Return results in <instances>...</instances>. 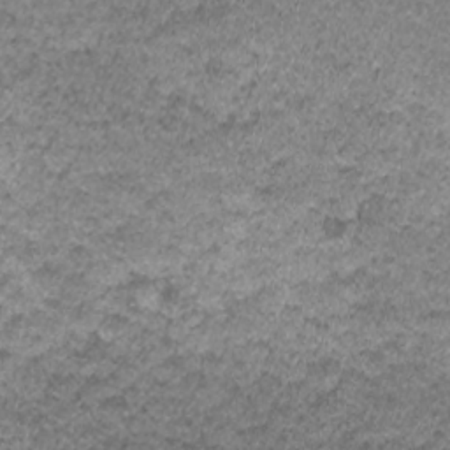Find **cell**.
<instances>
[{"label": "cell", "instance_id": "obj_1", "mask_svg": "<svg viewBox=\"0 0 450 450\" xmlns=\"http://www.w3.org/2000/svg\"><path fill=\"white\" fill-rule=\"evenodd\" d=\"M127 331H128V320L116 313V315L108 317V319L102 320L99 329H97V334L101 336V339L111 343V342H115V339H120V338H123V336H127Z\"/></svg>", "mask_w": 450, "mask_h": 450}]
</instances>
